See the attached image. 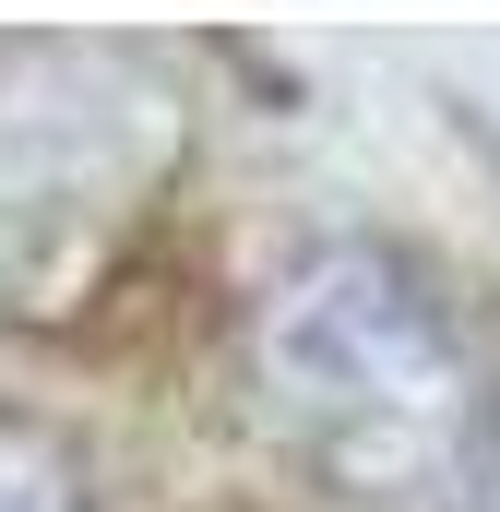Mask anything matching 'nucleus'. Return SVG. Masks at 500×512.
I'll use <instances>...</instances> for the list:
<instances>
[{"instance_id": "2", "label": "nucleus", "mask_w": 500, "mask_h": 512, "mask_svg": "<svg viewBox=\"0 0 500 512\" xmlns=\"http://www.w3.org/2000/svg\"><path fill=\"white\" fill-rule=\"evenodd\" d=\"M0 512H72V501H60V489H24V477H12V441H0Z\"/></svg>"}, {"instance_id": "1", "label": "nucleus", "mask_w": 500, "mask_h": 512, "mask_svg": "<svg viewBox=\"0 0 500 512\" xmlns=\"http://www.w3.org/2000/svg\"><path fill=\"white\" fill-rule=\"evenodd\" d=\"M262 393H274L286 441L370 501H417V489L465 477L477 417H489L465 334L381 251H322L262 298Z\"/></svg>"}]
</instances>
